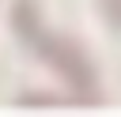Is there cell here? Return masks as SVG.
Wrapping results in <instances>:
<instances>
[{
	"instance_id": "1",
	"label": "cell",
	"mask_w": 121,
	"mask_h": 117,
	"mask_svg": "<svg viewBox=\"0 0 121 117\" xmlns=\"http://www.w3.org/2000/svg\"><path fill=\"white\" fill-rule=\"evenodd\" d=\"M11 23H15L19 38H23V42H26L49 68H57V72L79 91V102H95V72H91V64H87L68 42H60V38H53V34L42 30V23H38V8H34L30 0H15Z\"/></svg>"
}]
</instances>
